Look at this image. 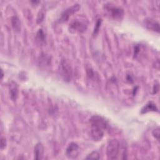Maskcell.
<instances>
[{
    "label": "cell",
    "mask_w": 160,
    "mask_h": 160,
    "mask_svg": "<svg viewBox=\"0 0 160 160\" xmlns=\"http://www.w3.org/2000/svg\"><path fill=\"white\" fill-rule=\"evenodd\" d=\"M91 133L94 141H100L104 136L105 130L108 128V122L101 116H94L90 119Z\"/></svg>",
    "instance_id": "6da1fadb"
},
{
    "label": "cell",
    "mask_w": 160,
    "mask_h": 160,
    "mask_svg": "<svg viewBox=\"0 0 160 160\" xmlns=\"http://www.w3.org/2000/svg\"><path fill=\"white\" fill-rule=\"evenodd\" d=\"M121 149V144L117 139H111L108 142L106 148V154L108 159H116Z\"/></svg>",
    "instance_id": "7a4b0ae2"
},
{
    "label": "cell",
    "mask_w": 160,
    "mask_h": 160,
    "mask_svg": "<svg viewBox=\"0 0 160 160\" xmlns=\"http://www.w3.org/2000/svg\"><path fill=\"white\" fill-rule=\"evenodd\" d=\"M59 72L64 81L69 82L72 78V69L69 63L64 59L61 61L59 64Z\"/></svg>",
    "instance_id": "3957f363"
},
{
    "label": "cell",
    "mask_w": 160,
    "mask_h": 160,
    "mask_svg": "<svg viewBox=\"0 0 160 160\" xmlns=\"http://www.w3.org/2000/svg\"><path fill=\"white\" fill-rule=\"evenodd\" d=\"M87 26L86 24L78 19L73 20L70 24L69 29V31L74 33V32H82L86 29Z\"/></svg>",
    "instance_id": "277c9868"
},
{
    "label": "cell",
    "mask_w": 160,
    "mask_h": 160,
    "mask_svg": "<svg viewBox=\"0 0 160 160\" xmlns=\"http://www.w3.org/2000/svg\"><path fill=\"white\" fill-rule=\"evenodd\" d=\"M79 8H80V6L79 4H74L68 8L61 14V16L59 19V21L60 22H64L66 21L69 19V16H71L74 12L78 11Z\"/></svg>",
    "instance_id": "5b68a950"
},
{
    "label": "cell",
    "mask_w": 160,
    "mask_h": 160,
    "mask_svg": "<svg viewBox=\"0 0 160 160\" xmlns=\"http://www.w3.org/2000/svg\"><path fill=\"white\" fill-rule=\"evenodd\" d=\"M79 154V147L75 142H71L66 149V156L69 158H76Z\"/></svg>",
    "instance_id": "8992f818"
},
{
    "label": "cell",
    "mask_w": 160,
    "mask_h": 160,
    "mask_svg": "<svg viewBox=\"0 0 160 160\" xmlns=\"http://www.w3.org/2000/svg\"><path fill=\"white\" fill-rule=\"evenodd\" d=\"M144 26L149 29L159 32V23L151 18H147L145 19Z\"/></svg>",
    "instance_id": "52a82bcc"
},
{
    "label": "cell",
    "mask_w": 160,
    "mask_h": 160,
    "mask_svg": "<svg viewBox=\"0 0 160 160\" xmlns=\"http://www.w3.org/2000/svg\"><path fill=\"white\" fill-rule=\"evenodd\" d=\"M111 14L115 19H121L123 16V10L118 7H110L109 8Z\"/></svg>",
    "instance_id": "ba28073f"
},
{
    "label": "cell",
    "mask_w": 160,
    "mask_h": 160,
    "mask_svg": "<svg viewBox=\"0 0 160 160\" xmlns=\"http://www.w3.org/2000/svg\"><path fill=\"white\" fill-rule=\"evenodd\" d=\"M44 154V147L40 142L37 143L34 147V158L36 159H41Z\"/></svg>",
    "instance_id": "9c48e42d"
},
{
    "label": "cell",
    "mask_w": 160,
    "mask_h": 160,
    "mask_svg": "<svg viewBox=\"0 0 160 160\" xmlns=\"http://www.w3.org/2000/svg\"><path fill=\"white\" fill-rule=\"evenodd\" d=\"M9 93H10L11 99L12 101L16 100L18 97V86H17V84L16 82H12L11 83L10 88H9Z\"/></svg>",
    "instance_id": "30bf717a"
},
{
    "label": "cell",
    "mask_w": 160,
    "mask_h": 160,
    "mask_svg": "<svg viewBox=\"0 0 160 160\" xmlns=\"http://www.w3.org/2000/svg\"><path fill=\"white\" fill-rule=\"evenodd\" d=\"M11 24L13 29L16 31H19L21 29V22L19 19L16 16H13L11 19Z\"/></svg>",
    "instance_id": "8fae6325"
},
{
    "label": "cell",
    "mask_w": 160,
    "mask_h": 160,
    "mask_svg": "<svg viewBox=\"0 0 160 160\" xmlns=\"http://www.w3.org/2000/svg\"><path fill=\"white\" fill-rule=\"evenodd\" d=\"M157 110H158V109H157L156 106H155L154 104H152V102H150V103L146 104V105L142 109L141 112H142V113H146V112H147L148 111H157Z\"/></svg>",
    "instance_id": "7c38bea8"
},
{
    "label": "cell",
    "mask_w": 160,
    "mask_h": 160,
    "mask_svg": "<svg viewBox=\"0 0 160 160\" xmlns=\"http://www.w3.org/2000/svg\"><path fill=\"white\" fill-rule=\"evenodd\" d=\"M99 158H100L99 154L97 151H92L86 158V159H99Z\"/></svg>",
    "instance_id": "4fadbf2b"
},
{
    "label": "cell",
    "mask_w": 160,
    "mask_h": 160,
    "mask_svg": "<svg viewBox=\"0 0 160 160\" xmlns=\"http://www.w3.org/2000/svg\"><path fill=\"white\" fill-rule=\"evenodd\" d=\"M44 38H45V36L42 30L39 29L37 33V39L40 42H42L44 40Z\"/></svg>",
    "instance_id": "5bb4252c"
},
{
    "label": "cell",
    "mask_w": 160,
    "mask_h": 160,
    "mask_svg": "<svg viewBox=\"0 0 160 160\" xmlns=\"http://www.w3.org/2000/svg\"><path fill=\"white\" fill-rule=\"evenodd\" d=\"M6 146V139L5 138H3L2 137L1 138V145H0V147H1V149L2 150L5 148Z\"/></svg>",
    "instance_id": "9a60e30c"
},
{
    "label": "cell",
    "mask_w": 160,
    "mask_h": 160,
    "mask_svg": "<svg viewBox=\"0 0 160 160\" xmlns=\"http://www.w3.org/2000/svg\"><path fill=\"white\" fill-rule=\"evenodd\" d=\"M101 19H98V21H97L95 25V28L94 29V34H96L98 32L99 28L100 27V25H101Z\"/></svg>",
    "instance_id": "2e32d148"
},
{
    "label": "cell",
    "mask_w": 160,
    "mask_h": 160,
    "mask_svg": "<svg viewBox=\"0 0 160 160\" xmlns=\"http://www.w3.org/2000/svg\"><path fill=\"white\" fill-rule=\"evenodd\" d=\"M152 134H153V135L155 136V138H156V139H157L158 140L159 139V128L155 129L153 131Z\"/></svg>",
    "instance_id": "e0dca14e"
},
{
    "label": "cell",
    "mask_w": 160,
    "mask_h": 160,
    "mask_svg": "<svg viewBox=\"0 0 160 160\" xmlns=\"http://www.w3.org/2000/svg\"><path fill=\"white\" fill-rule=\"evenodd\" d=\"M44 18V14L42 12H39L38 16V18H37V22L38 23L42 22V21L43 20Z\"/></svg>",
    "instance_id": "ac0fdd59"
},
{
    "label": "cell",
    "mask_w": 160,
    "mask_h": 160,
    "mask_svg": "<svg viewBox=\"0 0 160 160\" xmlns=\"http://www.w3.org/2000/svg\"><path fill=\"white\" fill-rule=\"evenodd\" d=\"M1 79H2V78H3V76H4V73H3V71H2V70L1 69Z\"/></svg>",
    "instance_id": "d6986e66"
}]
</instances>
